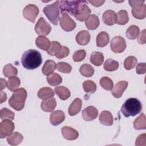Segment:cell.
I'll use <instances>...</instances> for the list:
<instances>
[{"mask_svg":"<svg viewBox=\"0 0 146 146\" xmlns=\"http://www.w3.org/2000/svg\"><path fill=\"white\" fill-rule=\"evenodd\" d=\"M0 95H1V101H0V103H2L3 102H5L7 99V96H6V94L5 92H4L3 91H1L0 92Z\"/></svg>","mask_w":146,"mask_h":146,"instance_id":"obj_51","label":"cell"},{"mask_svg":"<svg viewBox=\"0 0 146 146\" xmlns=\"http://www.w3.org/2000/svg\"><path fill=\"white\" fill-rule=\"evenodd\" d=\"M56 69L59 72L68 74L71 72L72 70V67L67 63L60 62L56 64Z\"/></svg>","mask_w":146,"mask_h":146,"instance_id":"obj_41","label":"cell"},{"mask_svg":"<svg viewBox=\"0 0 146 146\" xmlns=\"http://www.w3.org/2000/svg\"><path fill=\"white\" fill-rule=\"evenodd\" d=\"M99 83L102 87L107 91L112 90L113 87V83L112 80L107 76L102 77L100 79Z\"/></svg>","mask_w":146,"mask_h":146,"instance_id":"obj_40","label":"cell"},{"mask_svg":"<svg viewBox=\"0 0 146 146\" xmlns=\"http://www.w3.org/2000/svg\"><path fill=\"white\" fill-rule=\"evenodd\" d=\"M65 119L64 113L60 110L55 111L51 113L50 117V120L52 125L56 126L62 123Z\"/></svg>","mask_w":146,"mask_h":146,"instance_id":"obj_15","label":"cell"},{"mask_svg":"<svg viewBox=\"0 0 146 146\" xmlns=\"http://www.w3.org/2000/svg\"><path fill=\"white\" fill-rule=\"evenodd\" d=\"M80 74L85 77H91L94 74V69L92 66L88 64H83L79 68Z\"/></svg>","mask_w":146,"mask_h":146,"instance_id":"obj_32","label":"cell"},{"mask_svg":"<svg viewBox=\"0 0 146 146\" xmlns=\"http://www.w3.org/2000/svg\"><path fill=\"white\" fill-rule=\"evenodd\" d=\"M88 2L91 3L94 6L99 7L102 6L105 2V1H89Z\"/></svg>","mask_w":146,"mask_h":146,"instance_id":"obj_50","label":"cell"},{"mask_svg":"<svg viewBox=\"0 0 146 146\" xmlns=\"http://www.w3.org/2000/svg\"><path fill=\"white\" fill-rule=\"evenodd\" d=\"M132 15L136 19H143L146 16V5L144 4L141 9L139 10H131Z\"/></svg>","mask_w":146,"mask_h":146,"instance_id":"obj_43","label":"cell"},{"mask_svg":"<svg viewBox=\"0 0 146 146\" xmlns=\"http://www.w3.org/2000/svg\"><path fill=\"white\" fill-rule=\"evenodd\" d=\"M21 62L25 68L34 70L39 67L42 63V55L37 50L30 49L23 54Z\"/></svg>","mask_w":146,"mask_h":146,"instance_id":"obj_1","label":"cell"},{"mask_svg":"<svg viewBox=\"0 0 146 146\" xmlns=\"http://www.w3.org/2000/svg\"><path fill=\"white\" fill-rule=\"evenodd\" d=\"M48 83L51 86H56L60 84L62 82V78L59 74L52 72L47 77Z\"/></svg>","mask_w":146,"mask_h":146,"instance_id":"obj_31","label":"cell"},{"mask_svg":"<svg viewBox=\"0 0 146 146\" xmlns=\"http://www.w3.org/2000/svg\"><path fill=\"white\" fill-rule=\"evenodd\" d=\"M86 52L84 50H79L75 51L73 55V60L74 62H78L82 61L86 57Z\"/></svg>","mask_w":146,"mask_h":146,"instance_id":"obj_44","label":"cell"},{"mask_svg":"<svg viewBox=\"0 0 146 146\" xmlns=\"http://www.w3.org/2000/svg\"><path fill=\"white\" fill-rule=\"evenodd\" d=\"M102 20L107 25L112 26L116 23L117 15L116 13L112 10H106L103 14Z\"/></svg>","mask_w":146,"mask_h":146,"instance_id":"obj_13","label":"cell"},{"mask_svg":"<svg viewBox=\"0 0 146 146\" xmlns=\"http://www.w3.org/2000/svg\"><path fill=\"white\" fill-rule=\"evenodd\" d=\"M6 86H7V82L6 81V80L2 78H1V86H0L1 90L5 88Z\"/></svg>","mask_w":146,"mask_h":146,"instance_id":"obj_52","label":"cell"},{"mask_svg":"<svg viewBox=\"0 0 146 146\" xmlns=\"http://www.w3.org/2000/svg\"><path fill=\"white\" fill-rule=\"evenodd\" d=\"M70 53V50L68 47H67L66 46H62V48L60 51V52L56 55V57L59 59H62L63 58L66 57L67 56H68V55Z\"/></svg>","mask_w":146,"mask_h":146,"instance_id":"obj_46","label":"cell"},{"mask_svg":"<svg viewBox=\"0 0 146 146\" xmlns=\"http://www.w3.org/2000/svg\"><path fill=\"white\" fill-rule=\"evenodd\" d=\"M56 64L54 60H47L42 67V72L45 75H49L56 69Z\"/></svg>","mask_w":146,"mask_h":146,"instance_id":"obj_28","label":"cell"},{"mask_svg":"<svg viewBox=\"0 0 146 146\" xmlns=\"http://www.w3.org/2000/svg\"><path fill=\"white\" fill-rule=\"evenodd\" d=\"M86 1H59V8L60 10L61 14L68 13L72 16H76L81 11L83 5L87 3Z\"/></svg>","mask_w":146,"mask_h":146,"instance_id":"obj_2","label":"cell"},{"mask_svg":"<svg viewBox=\"0 0 146 146\" xmlns=\"http://www.w3.org/2000/svg\"><path fill=\"white\" fill-rule=\"evenodd\" d=\"M145 137H146L145 133H143V134L140 135L136 139L135 145L136 146H138V145L145 146V145H146Z\"/></svg>","mask_w":146,"mask_h":146,"instance_id":"obj_47","label":"cell"},{"mask_svg":"<svg viewBox=\"0 0 146 146\" xmlns=\"http://www.w3.org/2000/svg\"><path fill=\"white\" fill-rule=\"evenodd\" d=\"M91 13V11L90 9L87 5V3H85L83 5L80 13L74 17L76 18V20L79 21L80 22H83L84 21H86L88 19V18L90 16Z\"/></svg>","mask_w":146,"mask_h":146,"instance_id":"obj_25","label":"cell"},{"mask_svg":"<svg viewBox=\"0 0 146 146\" xmlns=\"http://www.w3.org/2000/svg\"><path fill=\"white\" fill-rule=\"evenodd\" d=\"M82 115L84 120L91 121L98 117V111L94 106H88L82 111Z\"/></svg>","mask_w":146,"mask_h":146,"instance_id":"obj_12","label":"cell"},{"mask_svg":"<svg viewBox=\"0 0 146 146\" xmlns=\"http://www.w3.org/2000/svg\"><path fill=\"white\" fill-rule=\"evenodd\" d=\"M113 120L112 115L110 111H103L100 113L99 121L101 124L106 126H111L113 124Z\"/></svg>","mask_w":146,"mask_h":146,"instance_id":"obj_19","label":"cell"},{"mask_svg":"<svg viewBox=\"0 0 146 146\" xmlns=\"http://www.w3.org/2000/svg\"><path fill=\"white\" fill-rule=\"evenodd\" d=\"M55 95L54 90L50 87H43L40 88L38 92V96L42 100L47 99L53 97Z\"/></svg>","mask_w":146,"mask_h":146,"instance_id":"obj_27","label":"cell"},{"mask_svg":"<svg viewBox=\"0 0 146 146\" xmlns=\"http://www.w3.org/2000/svg\"><path fill=\"white\" fill-rule=\"evenodd\" d=\"M139 27L136 25L130 26L126 30L127 37L132 40L135 39L139 34Z\"/></svg>","mask_w":146,"mask_h":146,"instance_id":"obj_34","label":"cell"},{"mask_svg":"<svg viewBox=\"0 0 146 146\" xmlns=\"http://www.w3.org/2000/svg\"><path fill=\"white\" fill-rule=\"evenodd\" d=\"M21 84L20 79L16 76H11L9 78L7 82V88L11 91L17 90Z\"/></svg>","mask_w":146,"mask_h":146,"instance_id":"obj_30","label":"cell"},{"mask_svg":"<svg viewBox=\"0 0 146 146\" xmlns=\"http://www.w3.org/2000/svg\"><path fill=\"white\" fill-rule=\"evenodd\" d=\"M142 110L141 103L136 98L128 99L122 105L121 112L126 117L134 116L139 113Z\"/></svg>","mask_w":146,"mask_h":146,"instance_id":"obj_3","label":"cell"},{"mask_svg":"<svg viewBox=\"0 0 146 146\" xmlns=\"http://www.w3.org/2000/svg\"><path fill=\"white\" fill-rule=\"evenodd\" d=\"M35 44L39 48L44 51H47L51 45V42L46 36L40 35L35 39Z\"/></svg>","mask_w":146,"mask_h":146,"instance_id":"obj_23","label":"cell"},{"mask_svg":"<svg viewBox=\"0 0 146 146\" xmlns=\"http://www.w3.org/2000/svg\"><path fill=\"white\" fill-rule=\"evenodd\" d=\"M91 36L89 32L83 30L80 31L76 35L75 39L76 42L82 46L87 45L90 41Z\"/></svg>","mask_w":146,"mask_h":146,"instance_id":"obj_16","label":"cell"},{"mask_svg":"<svg viewBox=\"0 0 146 146\" xmlns=\"http://www.w3.org/2000/svg\"><path fill=\"white\" fill-rule=\"evenodd\" d=\"M56 106V102L55 98H48L44 99L41 103L40 107L41 109L45 112H51L52 111Z\"/></svg>","mask_w":146,"mask_h":146,"instance_id":"obj_18","label":"cell"},{"mask_svg":"<svg viewBox=\"0 0 146 146\" xmlns=\"http://www.w3.org/2000/svg\"><path fill=\"white\" fill-rule=\"evenodd\" d=\"M62 134L64 138L68 140H74L79 136L78 132L75 129L68 126H64L62 128Z\"/></svg>","mask_w":146,"mask_h":146,"instance_id":"obj_14","label":"cell"},{"mask_svg":"<svg viewBox=\"0 0 146 146\" xmlns=\"http://www.w3.org/2000/svg\"><path fill=\"white\" fill-rule=\"evenodd\" d=\"M60 25L62 29L66 31H71L76 27L75 21L70 18L66 13H63L59 19Z\"/></svg>","mask_w":146,"mask_h":146,"instance_id":"obj_9","label":"cell"},{"mask_svg":"<svg viewBox=\"0 0 146 146\" xmlns=\"http://www.w3.org/2000/svg\"><path fill=\"white\" fill-rule=\"evenodd\" d=\"M83 88L85 92L88 94H93L96 90V85L94 81L91 80H87L83 82Z\"/></svg>","mask_w":146,"mask_h":146,"instance_id":"obj_38","label":"cell"},{"mask_svg":"<svg viewBox=\"0 0 146 146\" xmlns=\"http://www.w3.org/2000/svg\"><path fill=\"white\" fill-rule=\"evenodd\" d=\"M38 14L39 8L34 4H29L27 5L23 10V15L24 18L32 23L35 22Z\"/></svg>","mask_w":146,"mask_h":146,"instance_id":"obj_7","label":"cell"},{"mask_svg":"<svg viewBox=\"0 0 146 146\" xmlns=\"http://www.w3.org/2000/svg\"><path fill=\"white\" fill-rule=\"evenodd\" d=\"M104 62V56L102 52L94 51L90 55V62L96 66H101Z\"/></svg>","mask_w":146,"mask_h":146,"instance_id":"obj_26","label":"cell"},{"mask_svg":"<svg viewBox=\"0 0 146 146\" xmlns=\"http://www.w3.org/2000/svg\"><path fill=\"white\" fill-rule=\"evenodd\" d=\"M133 127L135 129H145L146 128V118L145 115L142 113L133 121Z\"/></svg>","mask_w":146,"mask_h":146,"instance_id":"obj_29","label":"cell"},{"mask_svg":"<svg viewBox=\"0 0 146 146\" xmlns=\"http://www.w3.org/2000/svg\"><path fill=\"white\" fill-rule=\"evenodd\" d=\"M146 30L144 29L141 31L137 38V41L140 44H145L146 43Z\"/></svg>","mask_w":146,"mask_h":146,"instance_id":"obj_49","label":"cell"},{"mask_svg":"<svg viewBox=\"0 0 146 146\" xmlns=\"http://www.w3.org/2000/svg\"><path fill=\"white\" fill-rule=\"evenodd\" d=\"M111 49L115 53H121L126 48V42L124 38L120 36L113 38L110 43Z\"/></svg>","mask_w":146,"mask_h":146,"instance_id":"obj_6","label":"cell"},{"mask_svg":"<svg viewBox=\"0 0 146 146\" xmlns=\"http://www.w3.org/2000/svg\"><path fill=\"white\" fill-rule=\"evenodd\" d=\"M27 98V91L23 88H20L14 91L9 100V105L16 111H21L25 107Z\"/></svg>","mask_w":146,"mask_h":146,"instance_id":"obj_4","label":"cell"},{"mask_svg":"<svg viewBox=\"0 0 146 146\" xmlns=\"http://www.w3.org/2000/svg\"><path fill=\"white\" fill-rule=\"evenodd\" d=\"M117 21L116 23L118 25H125L129 21V17L128 13L126 10H121L117 13Z\"/></svg>","mask_w":146,"mask_h":146,"instance_id":"obj_36","label":"cell"},{"mask_svg":"<svg viewBox=\"0 0 146 146\" xmlns=\"http://www.w3.org/2000/svg\"><path fill=\"white\" fill-rule=\"evenodd\" d=\"M23 136L22 134L18 132H14L7 137L8 144L11 145H17L19 144L23 140Z\"/></svg>","mask_w":146,"mask_h":146,"instance_id":"obj_22","label":"cell"},{"mask_svg":"<svg viewBox=\"0 0 146 146\" xmlns=\"http://www.w3.org/2000/svg\"><path fill=\"white\" fill-rule=\"evenodd\" d=\"M3 73L5 77L15 76L18 74V70L17 68L14 67L11 64L9 63L5 66L3 69Z\"/></svg>","mask_w":146,"mask_h":146,"instance_id":"obj_35","label":"cell"},{"mask_svg":"<svg viewBox=\"0 0 146 146\" xmlns=\"http://www.w3.org/2000/svg\"><path fill=\"white\" fill-rule=\"evenodd\" d=\"M110 42V36L106 31H101L96 36V45L99 47H103L107 46Z\"/></svg>","mask_w":146,"mask_h":146,"instance_id":"obj_21","label":"cell"},{"mask_svg":"<svg viewBox=\"0 0 146 146\" xmlns=\"http://www.w3.org/2000/svg\"><path fill=\"white\" fill-rule=\"evenodd\" d=\"M11 120L10 119H4L1 122L0 137L1 139L10 135L14 129V124Z\"/></svg>","mask_w":146,"mask_h":146,"instance_id":"obj_10","label":"cell"},{"mask_svg":"<svg viewBox=\"0 0 146 146\" xmlns=\"http://www.w3.org/2000/svg\"><path fill=\"white\" fill-rule=\"evenodd\" d=\"M43 11L52 24L55 25L58 24V21L60 19L59 1L45 6L43 9Z\"/></svg>","mask_w":146,"mask_h":146,"instance_id":"obj_5","label":"cell"},{"mask_svg":"<svg viewBox=\"0 0 146 146\" xmlns=\"http://www.w3.org/2000/svg\"><path fill=\"white\" fill-rule=\"evenodd\" d=\"M137 59L133 56H129L127 57L124 62V67L127 70H129L135 67L137 64Z\"/></svg>","mask_w":146,"mask_h":146,"instance_id":"obj_39","label":"cell"},{"mask_svg":"<svg viewBox=\"0 0 146 146\" xmlns=\"http://www.w3.org/2000/svg\"><path fill=\"white\" fill-rule=\"evenodd\" d=\"M128 82L125 80H121L117 82L114 87H113L111 93L112 95L116 98L121 97L123 93L128 87Z\"/></svg>","mask_w":146,"mask_h":146,"instance_id":"obj_11","label":"cell"},{"mask_svg":"<svg viewBox=\"0 0 146 146\" xmlns=\"http://www.w3.org/2000/svg\"><path fill=\"white\" fill-rule=\"evenodd\" d=\"M35 30L40 36H46L50 33L51 27L49 23L43 17H40L35 25Z\"/></svg>","mask_w":146,"mask_h":146,"instance_id":"obj_8","label":"cell"},{"mask_svg":"<svg viewBox=\"0 0 146 146\" xmlns=\"http://www.w3.org/2000/svg\"><path fill=\"white\" fill-rule=\"evenodd\" d=\"M136 72L137 74H144L146 72V64L145 63H139L136 68Z\"/></svg>","mask_w":146,"mask_h":146,"instance_id":"obj_48","label":"cell"},{"mask_svg":"<svg viewBox=\"0 0 146 146\" xmlns=\"http://www.w3.org/2000/svg\"><path fill=\"white\" fill-rule=\"evenodd\" d=\"M55 92L61 100H65L70 97L71 92L66 87L60 86L55 88Z\"/></svg>","mask_w":146,"mask_h":146,"instance_id":"obj_24","label":"cell"},{"mask_svg":"<svg viewBox=\"0 0 146 146\" xmlns=\"http://www.w3.org/2000/svg\"><path fill=\"white\" fill-rule=\"evenodd\" d=\"M82 100L80 98H75L70 104L68 112L70 116H75L78 114L81 110Z\"/></svg>","mask_w":146,"mask_h":146,"instance_id":"obj_17","label":"cell"},{"mask_svg":"<svg viewBox=\"0 0 146 146\" xmlns=\"http://www.w3.org/2000/svg\"><path fill=\"white\" fill-rule=\"evenodd\" d=\"M0 115L2 120L10 119L13 120L14 119V113L7 108H3L1 109Z\"/></svg>","mask_w":146,"mask_h":146,"instance_id":"obj_42","label":"cell"},{"mask_svg":"<svg viewBox=\"0 0 146 146\" xmlns=\"http://www.w3.org/2000/svg\"><path fill=\"white\" fill-rule=\"evenodd\" d=\"M119 62L112 59H108L104 63L103 67L106 71H113L116 70L119 67Z\"/></svg>","mask_w":146,"mask_h":146,"instance_id":"obj_37","label":"cell"},{"mask_svg":"<svg viewBox=\"0 0 146 146\" xmlns=\"http://www.w3.org/2000/svg\"><path fill=\"white\" fill-rule=\"evenodd\" d=\"M145 1H129V4L133 10H139L142 9Z\"/></svg>","mask_w":146,"mask_h":146,"instance_id":"obj_45","label":"cell"},{"mask_svg":"<svg viewBox=\"0 0 146 146\" xmlns=\"http://www.w3.org/2000/svg\"><path fill=\"white\" fill-rule=\"evenodd\" d=\"M62 46L60 43L56 41H52L49 48L47 50V52L51 56H56L60 51Z\"/></svg>","mask_w":146,"mask_h":146,"instance_id":"obj_33","label":"cell"},{"mask_svg":"<svg viewBox=\"0 0 146 146\" xmlns=\"http://www.w3.org/2000/svg\"><path fill=\"white\" fill-rule=\"evenodd\" d=\"M100 21L98 17L95 14H91L85 21V25L88 30H94L97 29L99 25Z\"/></svg>","mask_w":146,"mask_h":146,"instance_id":"obj_20","label":"cell"}]
</instances>
